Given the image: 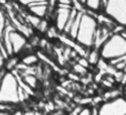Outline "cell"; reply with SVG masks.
<instances>
[{
  "mask_svg": "<svg viewBox=\"0 0 126 115\" xmlns=\"http://www.w3.org/2000/svg\"><path fill=\"white\" fill-rule=\"evenodd\" d=\"M98 26L99 22L97 16L88 11H84L82 13L80 25L75 38L76 44L86 50L93 49Z\"/></svg>",
  "mask_w": 126,
  "mask_h": 115,
  "instance_id": "cell-1",
  "label": "cell"
},
{
  "mask_svg": "<svg viewBox=\"0 0 126 115\" xmlns=\"http://www.w3.org/2000/svg\"><path fill=\"white\" fill-rule=\"evenodd\" d=\"M101 60L107 63L126 58V36L123 33H113L99 49Z\"/></svg>",
  "mask_w": 126,
  "mask_h": 115,
  "instance_id": "cell-2",
  "label": "cell"
},
{
  "mask_svg": "<svg viewBox=\"0 0 126 115\" xmlns=\"http://www.w3.org/2000/svg\"><path fill=\"white\" fill-rule=\"evenodd\" d=\"M19 82L13 72H6L0 84V104L15 105L20 102Z\"/></svg>",
  "mask_w": 126,
  "mask_h": 115,
  "instance_id": "cell-3",
  "label": "cell"
},
{
  "mask_svg": "<svg viewBox=\"0 0 126 115\" xmlns=\"http://www.w3.org/2000/svg\"><path fill=\"white\" fill-rule=\"evenodd\" d=\"M103 14L114 24L126 27V0H105Z\"/></svg>",
  "mask_w": 126,
  "mask_h": 115,
  "instance_id": "cell-4",
  "label": "cell"
},
{
  "mask_svg": "<svg viewBox=\"0 0 126 115\" xmlns=\"http://www.w3.org/2000/svg\"><path fill=\"white\" fill-rule=\"evenodd\" d=\"M97 115H126V97L119 96L102 102L97 109Z\"/></svg>",
  "mask_w": 126,
  "mask_h": 115,
  "instance_id": "cell-5",
  "label": "cell"
},
{
  "mask_svg": "<svg viewBox=\"0 0 126 115\" xmlns=\"http://www.w3.org/2000/svg\"><path fill=\"white\" fill-rule=\"evenodd\" d=\"M4 30L9 38V45H10V48H11L12 56L19 54L21 50H23L25 46L27 45L26 36L20 33V31H18L14 27V25H12L11 23H7Z\"/></svg>",
  "mask_w": 126,
  "mask_h": 115,
  "instance_id": "cell-6",
  "label": "cell"
},
{
  "mask_svg": "<svg viewBox=\"0 0 126 115\" xmlns=\"http://www.w3.org/2000/svg\"><path fill=\"white\" fill-rule=\"evenodd\" d=\"M19 3L27 8L29 14H32L41 19L46 18L50 12L49 1L47 0H21Z\"/></svg>",
  "mask_w": 126,
  "mask_h": 115,
  "instance_id": "cell-7",
  "label": "cell"
},
{
  "mask_svg": "<svg viewBox=\"0 0 126 115\" xmlns=\"http://www.w3.org/2000/svg\"><path fill=\"white\" fill-rule=\"evenodd\" d=\"M73 9H74V7L63 6L57 3L56 9H55V22H56L55 27L57 28L58 31L64 33V30L70 20Z\"/></svg>",
  "mask_w": 126,
  "mask_h": 115,
  "instance_id": "cell-8",
  "label": "cell"
},
{
  "mask_svg": "<svg viewBox=\"0 0 126 115\" xmlns=\"http://www.w3.org/2000/svg\"><path fill=\"white\" fill-rule=\"evenodd\" d=\"M83 6L86 8L85 11L90 13L94 12L96 14L103 13L104 8V0H87V1H82Z\"/></svg>",
  "mask_w": 126,
  "mask_h": 115,
  "instance_id": "cell-9",
  "label": "cell"
},
{
  "mask_svg": "<svg viewBox=\"0 0 126 115\" xmlns=\"http://www.w3.org/2000/svg\"><path fill=\"white\" fill-rule=\"evenodd\" d=\"M86 59L88 60L89 65H92V66L98 65L99 62L101 61V56L99 53V49H94V48L89 49V54H88V57Z\"/></svg>",
  "mask_w": 126,
  "mask_h": 115,
  "instance_id": "cell-10",
  "label": "cell"
},
{
  "mask_svg": "<svg viewBox=\"0 0 126 115\" xmlns=\"http://www.w3.org/2000/svg\"><path fill=\"white\" fill-rule=\"evenodd\" d=\"M18 64V59L14 56H10L7 57V59L4 62V66L3 68L6 70V72H12L14 68H16Z\"/></svg>",
  "mask_w": 126,
  "mask_h": 115,
  "instance_id": "cell-11",
  "label": "cell"
},
{
  "mask_svg": "<svg viewBox=\"0 0 126 115\" xmlns=\"http://www.w3.org/2000/svg\"><path fill=\"white\" fill-rule=\"evenodd\" d=\"M38 60L39 59L35 54H29V55H26L25 57H23L21 59V63L23 65L29 67V66H33V65L37 64Z\"/></svg>",
  "mask_w": 126,
  "mask_h": 115,
  "instance_id": "cell-12",
  "label": "cell"
},
{
  "mask_svg": "<svg viewBox=\"0 0 126 115\" xmlns=\"http://www.w3.org/2000/svg\"><path fill=\"white\" fill-rule=\"evenodd\" d=\"M23 82L29 88L34 89L36 88V85H37V78L33 75H25L23 76Z\"/></svg>",
  "mask_w": 126,
  "mask_h": 115,
  "instance_id": "cell-13",
  "label": "cell"
},
{
  "mask_svg": "<svg viewBox=\"0 0 126 115\" xmlns=\"http://www.w3.org/2000/svg\"><path fill=\"white\" fill-rule=\"evenodd\" d=\"M48 28H49L48 21H47V20L46 18L41 19V20H40V22H39V23H38V25H37V27H36V29L39 31V33H47V31L48 30Z\"/></svg>",
  "mask_w": 126,
  "mask_h": 115,
  "instance_id": "cell-14",
  "label": "cell"
},
{
  "mask_svg": "<svg viewBox=\"0 0 126 115\" xmlns=\"http://www.w3.org/2000/svg\"><path fill=\"white\" fill-rule=\"evenodd\" d=\"M26 19L28 20V22L31 24V26H33L34 28L37 27L38 23L40 22V20H41V18H38V17H36V16H34V15H32V14H29V13L27 14Z\"/></svg>",
  "mask_w": 126,
  "mask_h": 115,
  "instance_id": "cell-15",
  "label": "cell"
},
{
  "mask_svg": "<svg viewBox=\"0 0 126 115\" xmlns=\"http://www.w3.org/2000/svg\"><path fill=\"white\" fill-rule=\"evenodd\" d=\"M7 59V55L5 53V50L2 47V44L1 41H0V70L3 69V66H4V62L5 60Z\"/></svg>",
  "mask_w": 126,
  "mask_h": 115,
  "instance_id": "cell-16",
  "label": "cell"
},
{
  "mask_svg": "<svg viewBox=\"0 0 126 115\" xmlns=\"http://www.w3.org/2000/svg\"><path fill=\"white\" fill-rule=\"evenodd\" d=\"M93 113H94V111L91 107L85 106L82 109H80V111L77 113V115H93Z\"/></svg>",
  "mask_w": 126,
  "mask_h": 115,
  "instance_id": "cell-17",
  "label": "cell"
},
{
  "mask_svg": "<svg viewBox=\"0 0 126 115\" xmlns=\"http://www.w3.org/2000/svg\"><path fill=\"white\" fill-rule=\"evenodd\" d=\"M74 72L76 73L77 75H84V74H85V73L87 72V69L83 68V67L80 66L79 64H76V65L74 66Z\"/></svg>",
  "mask_w": 126,
  "mask_h": 115,
  "instance_id": "cell-18",
  "label": "cell"
},
{
  "mask_svg": "<svg viewBox=\"0 0 126 115\" xmlns=\"http://www.w3.org/2000/svg\"><path fill=\"white\" fill-rule=\"evenodd\" d=\"M77 64H79L80 66H82L83 68H85V69H87L90 65H89V63H88V60L85 58V57H82V58H80L79 60H78V63Z\"/></svg>",
  "mask_w": 126,
  "mask_h": 115,
  "instance_id": "cell-19",
  "label": "cell"
},
{
  "mask_svg": "<svg viewBox=\"0 0 126 115\" xmlns=\"http://www.w3.org/2000/svg\"><path fill=\"white\" fill-rule=\"evenodd\" d=\"M102 83L104 84V86H106L107 88H112V87H113V84H112V83H110L109 81L105 80V79H102Z\"/></svg>",
  "mask_w": 126,
  "mask_h": 115,
  "instance_id": "cell-20",
  "label": "cell"
},
{
  "mask_svg": "<svg viewBox=\"0 0 126 115\" xmlns=\"http://www.w3.org/2000/svg\"><path fill=\"white\" fill-rule=\"evenodd\" d=\"M5 74H6V70L4 68L0 70V84H1V81H2V79H3V77H4Z\"/></svg>",
  "mask_w": 126,
  "mask_h": 115,
  "instance_id": "cell-21",
  "label": "cell"
},
{
  "mask_svg": "<svg viewBox=\"0 0 126 115\" xmlns=\"http://www.w3.org/2000/svg\"><path fill=\"white\" fill-rule=\"evenodd\" d=\"M10 115H23V111L22 110H16L14 112H12Z\"/></svg>",
  "mask_w": 126,
  "mask_h": 115,
  "instance_id": "cell-22",
  "label": "cell"
},
{
  "mask_svg": "<svg viewBox=\"0 0 126 115\" xmlns=\"http://www.w3.org/2000/svg\"><path fill=\"white\" fill-rule=\"evenodd\" d=\"M12 112L10 111H0V115H10Z\"/></svg>",
  "mask_w": 126,
  "mask_h": 115,
  "instance_id": "cell-23",
  "label": "cell"
},
{
  "mask_svg": "<svg viewBox=\"0 0 126 115\" xmlns=\"http://www.w3.org/2000/svg\"><path fill=\"white\" fill-rule=\"evenodd\" d=\"M23 115H35V113L31 111H27V112H23Z\"/></svg>",
  "mask_w": 126,
  "mask_h": 115,
  "instance_id": "cell-24",
  "label": "cell"
},
{
  "mask_svg": "<svg viewBox=\"0 0 126 115\" xmlns=\"http://www.w3.org/2000/svg\"><path fill=\"white\" fill-rule=\"evenodd\" d=\"M66 115H71V114H66Z\"/></svg>",
  "mask_w": 126,
  "mask_h": 115,
  "instance_id": "cell-25",
  "label": "cell"
}]
</instances>
